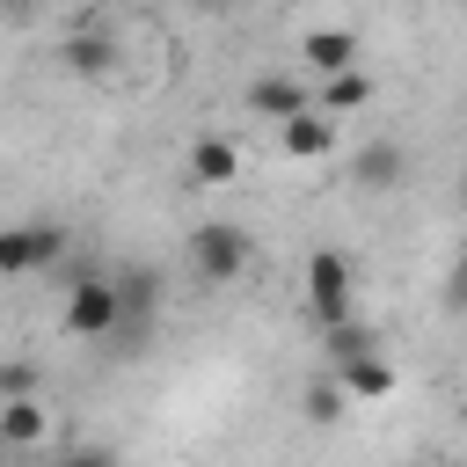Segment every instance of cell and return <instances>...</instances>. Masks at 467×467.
I'll return each instance as SVG.
<instances>
[{"instance_id": "1", "label": "cell", "mask_w": 467, "mask_h": 467, "mask_svg": "<svg viewBox=\"0 0 467 467\" xmlns=\"http://www.w3.org/2000/svg\"><path fill=\"white\" fill-rule=\"evenodd\" d=\"M306 306H314L321 328H336V321L358 314V270H350L343 248H314L306 255Z\"/></svg>"}, {"instance_id": "2", "label": "cell", "mask_w": 467, "mask_h": 467, "mask_svg": "<svg viewBox=\"0 0 467 467\" xmlns=\"http://www.w3.org/2000/svg\"><path fill=\"white\" fill-rule=\"evenodd\" d=\"M161 292H168V277L153 270V263H117V306H124V321H117V350L124 358H139V336L153 328V314H161Z\"/></svg>"}, {"instance_id": "3", "label": "cell", "mask_w": 467, "mask_h": 467, "mask_svg": "<svg viewBox=\"0 0 467 467\" xmlns=\"http://www.w3.org/2000/svg\"><path fill=\"white\" fill-rule=\"evenodd\" d=\"M117 321H124V306H117V277H73V285H66V306H58V328H66V336H80V343H109Z\"/></svg>"}, {"instance_id": "4", "label": "cell", "mask_w": 467, "mask_h": 467, "mask_svg": "<svg viewBox=\"0 0 467 467\" xmlns=\"http://www.w3.org/2000/svg\"><path fill=\"white\" fill-rule=\"evenodd\" d=\"M73 248V234L58 219H22L0 226V277H29V270H58V255Z\"/></svg>"}, {"instance_id": "5", "label": "cell", "mask_w": 467, "mask_h": 467, "mask_svg": "<svg viewBox=\"0 0 467 467\" xmlns=\"http://www.w3.org/2000/svg\"><path fill=\"white\" fill-rule=\"evenodd\" d=\"M190 270L204 277V285H234L241 270H248V234L234 226V219H204V226H190Z\"/></svg>"}, {"instance_id": "6", "label": "cell", "mask_w": 467, "mask_h": 467, "mask_svg": "<svg viewBox=\"0 0 467 467\" xmlns=\"http://www.w3.org/2000/svg\"><path fill=\"white\" fill-rule=\"evenodd\" d=\"M401 175H409V146H401V139H365V146L350 153V182H358L365 197L394 190Z\"/></svg>"}, {"instance_id": "7", "label": "cell", "mask_w": 467, "mask_h": 467, "mask_svg": "<svg viewBox=\"0 0 467 467\" xmlns=\"http://www.w3.org/2000/svg\"><path fill=\"white\" fill-rule=\"evenodd\" d=\"M277 146H285V161H328V153H336V117L299 109V117L277 124Z\"/></svg>"}, {"instance_id": "8", "label": "cell", "mask_w": 467, "mask_h": 467, "mask_svg": "<svg viewBox=\"0 0 467 467\" xmlns=\"http://www.w3.org/2000/svg\"><path fill=\"white\" fill-rule=\"evenodd\" d=\"M44 438H51V409H44L36 394L0 401V445H7V452H36Z\"/></svg>"}, {"instance_id": "9", "label": "cell", "mask_w": 467, "mask_h": 467, "mask_svg": "<svg viewBox=\"0 0 467 467\" xmlns=\"http://www.w3.org/2000/svg\"><path fill=\"white\" fill-rule=\"evenodd\" d=\"M299 66H306L314 80L350 73V66H358V36H350V29H306V36H299Z\"/></svg>"}, {"instance_id": "10", "label": "cell", "mask_w": 467, "mask_h": 467, "mask_svg": "<svg viewBox=\"0 0 467 467\" xmlns=\"http://www.w3.org/2000/svg\"><path fill=\"white\" fill-rule=\"evenodd\" d=\"M58 66H66L73 80H102V73H117V36L80 29V36H66V44H58Z\"/></svg>"}, {"instance_id": "11", "label": "cell", "mask_w": 467, "mask_h": 467, "mask_svg": "<svg viewBox=\"0 0 467 467\" xmlns=\"http://www.w3.org/2000/svg\"><path fill=\"white\" fill-rule=\"evenodd\" d=\"M248 109H255V117H270V124H285V117L314 109V95H306L292 73H263V80H248Z\"/></svg>"}, {"instance_id": "12", "label": "cell", "mask_w": 467, "mask_h": 467, "mask_svg": "<svg viewBox=\"0 0 467 467\" xmlns=\"http://www.w3.org/2000/svg\"><path fill=\"white\" fill-rule=\"evenodd\" d=\"M182 168H190V182H204V190H226V182L241 175V146H234V139H197Z\"/></svg>"}, {"instance_id": "13", "label": "cell", "mask_w": 467, "mask_h": 467, "mask_svg": "<svg viewBox=\"0 0 467 467\" xmlns=\"http://www.w3.org/2000/svg\"><path fill=\"white\" fill-rule=\"evenodd\" d=\"M336 379H343V394H350V401H387V394H394V365H387L379 350L350 358V365H343Z\"/></svg>"}, {"instance_id": "14", "label": "cell", "mask_w": 467, "mask_h": 467, "mask_svg": "<svg viewBox=\"0 0 467 467\" xmlns=\"http://www.w3.org/2000/svg\"><path fill=\"white\" fill-rule=\"evenodd\" d=\"M365 102H372V80H365L358 66H350V73H328V80L314 88V109H321V117H350V109H365Z\"/></svg>"}, {"instance_id": "15", "label": "cell", "mask_w": 467, "mask_h": 467, "mask_svg": "<svg viewBox=\"0 0 467 467\" xmlns=\"http://www.w3.org/2000/svg\"><path fill=\"white\" fill-rule=\"evenodd\" d=\"M343 409H350V394H343V379H336V372H321V379L306 387V401H299V416H306L314 431H328V423H343Z\"/></svg>"}, {"instance_id": "16", "label": "cell", "mask_w": 467, "mask_h": 467, "mask_svg": "<svg viewBox=\"0 0 467 467\" xmlns=\"http://www.w3.org/2000/svg\"><path fill=\"white\" fill-rule=\"evenodd\" d=\"M321 336H328V372H343L350 358H365V350H379V336H372V328H365L358 314H350V321H336V328H321Z\"/></svg>"}, {"instance_id": "17", "label": "cell", "mask_w": 467, "mask_h": 467, "mask_svg": "<svg viewBox=\"0 0 467 467\" xmlns=\"http://www.w3.org/2000/svg\"><path fill=\"white\" fill-rule=\"evenodd\" d=\"M15 394H36V365L29 358H0V401H15Z\"/></svg>"}, {"instance_id": "18", "label": "cell", "mask_w": 467, "mask_h": 467, "mask_svg": "<svg viewBox=\"0 0 467 467\" xmlns=\"http://www.w3.org/2000/svg\"><path fill=\"white\" fill-rule=\"evenodd\" d=\"M438 306H445V314H467V248L452 255V270H445V292H438Z\"/></svg>"}, {"instance_id": "19", "label": "cell", "mask_w": 467, "mask_h": 467, "mask_svg": "<svg viewBox=\"0 0 467 467\" xmlns=\"http://www.w3.org/2000/svg\"><path fill=\"white\" fill-rule=\"evenodd\" d=\"M51 467H117V452H102V445H73V452H58Z\"/></svg>"}, {"instance_id": "20", "label": "cell", "mask_w": 467, "mask_h": 467, "mask_svg": "<svg viewBox=\"0 0 467 467\" xmlns=\"http://www.w3.org/2000/svg\"><path fill=\"white\" fill-rule=\"evenodd\" d=\"M197 7H204V15H226V7H241V0H197Z\"/></svg>"}, {"instance_id": "21", "label": "cell", "mask_w": 467, "mask_h": 467, "mask_svg": "<svg viewBox=\"0 0 467 467\" xmlns=\"http://www.w3.org/2000/svg\"><path fill=\"white\" fill-rule=\"evenodd\" d=\"M460 212H467V175H460Z\"/></svg>"}]
</instances>
